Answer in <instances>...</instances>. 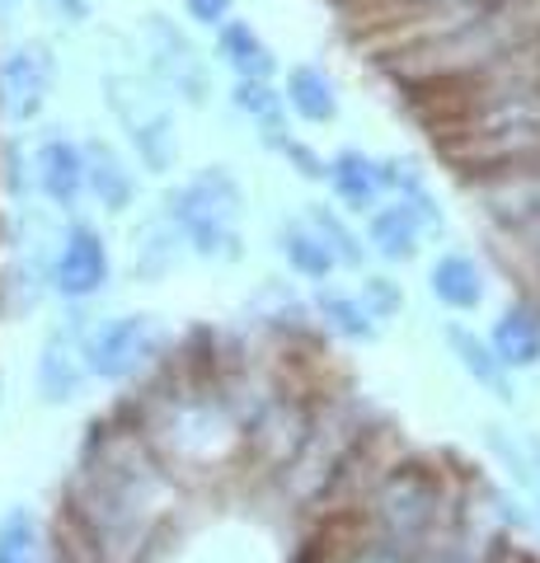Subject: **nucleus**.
<instances>
[{"label": "nucleus", "instance_id": "nucleus-1", "mask_svg": "<svg viewBox=\"0 0 540 563\" xmlns=\"http://www.w3.org/2000/svg\"><path fill=\"white\" fill-rule=\"evenodd\" d=\"M240 207H245V188L235 184V174L225 165H207L194 184L169 192L165 217L184 244L198 258H240Z\"/></svg>", "mask_w": 540, "mask_h": 563}, {"label": "nucleus", "instance_id": "nucleus-2", "mask_svg": "<svg viewBox=\"0 0 540 563\" xmlns=\"http://www.w3.org/2000/svg\"><path fill=\"white\" fill-rule=\"evenodd\" d=\"M103 90H109V109L123 122L136 161L151 174H165L174 165V155H179V136H174V113H169L165 95H155L151 85L136 76H109Z\"/></svg>", "mask_w": 540, "mask_h": 563}, {"label": "nucleus", "instance_id": "nucleus-3", "mask_svg": "<svg viewBox=\"0 0 540 563\" xmlns=\"http://www.w3.org/2000/svg\"><path fill=\"white\" fill-rule=\"evenodd\" d=\"M155 347H161V324H155V314H113V320L85 329V343H80L85 376L128 380L136 366H146V357Z\"/></svg>", "mask_w": 540, "mask_h": 563}, {"label": "nucleus", "instance_id": "nucleus-4", "mask_svg": "<svg viewBox=\"0 0 540 563\" xmlns=\"http://www.w3.org/2000/svg\"><path fill=\"white\" fill-rule=\"evenodd\" d=\"M52 85H57V62H52V47L47 43H14L5 57H0V113L14 128L33 122L47 99H52Z\"/></svg>", "mask_w": 540, "mask_h": 563}, {"label": "nucleus", "instance_id": "nucleus-5", "mask_svg": "<svg viewBox=\"0 0 540 563\" xmlns=\"http://www.w3.org/2000/svg\"><path fill=\"white\" fill-rule=\"evenodd\" d=\"M142 38L151 52L155 80H161L165 90L184 95L188 103H202L207 99V62L198 57V47L188 43V33L174 29V20H165V14H146Z\"/></svg>", "mask_w": 540, "mask_h": 563}, {"label": "nucleus", "instance_id": "nucleus-6", "mask_svg": "<svg viewBox=\"0 0 540 563\" xmlns=\"http://www.w3.org/2000/svg\"><path fill=\"white\" fill-rule=\"evenodd\" d=\"M109 244L95 225L76 221L71 231L62 235V250L52 258V287H57L66 301H85V296H99L109 287Z\"/></svg>", "mask_w": 540, "mask_h": 563}, {"label": "nucleus", "instance_id": "nucleus-7", "mask_svg": "<svg viewBox=\"0 0 540 563\" xmlns=\"http://www.w3.org/2000/svg\"><path fill=\"white\" fill-rule=\"evenodd\" d=\"M80 343H85V329L80 324H62L43 339L38 352V399L43 404H71L85 385V357H80Z\"/></svg>", "mask_w": 540, "mask_h": 563}, {"label": "nucleus", "instance_id": "nucleus-8", "mask_svg": "<svg viewBox=\"0 0 540 563\" xmlns=\"http://www.w3.org/2000/svg\"><path fill=\"white\" fill-rule=\"evenodd\" d=\"M33 184L57 211H76L85 198V161L76 141L43 136L38 151H33Z\"/></svg>", "mask_w": 540, "mask_h": 563}, {"label": "nucleus", "instance_id": "nucleus-9", "mask_svg": "<svg viewBox=\"0 0 540 563\" xmlns=\"http://www.w3.org/2000/svg\"><path fill=\"white\" fill-rule=\"evenodd\" d=\"M80 161H85V188L95 192V202L103 211H113V217H123L136 202V174L128 169V161L99 136H90L80 146Z\"/></svg>", "mask_w": 540, "mask_h": 563}, {"label": "nucleus", "instance_id": "nucleus-10", "mask_svg": "<svg viewBox=\"0 0 540 563\" xmlns=\"http://www.w3.org/2000/svg\"><path fill=\"white\" fill-rule=\"evenodd\" d=\"M480 202L503 231H540V174H508L498 184H480Z\"/></svg>", "mask_w": 540, "mask_h": 563}, {"label": "nucleus", "instance_id": "nucleus-11", "mask_svg": "<svg viewBox=\"0 0 540 563\" xmlns=\"http://www.w3.org/2000/svg\"><path fill=\"white\" fill-rule=\"evenodd\" d=\"M324 174L353 211H376L381 192H386V184H381V161H372V155H362V151H339L334 161L324 165Z\"/></svg>", "mask_w": 540, "mask_h": 563}, {"label": "nucleus", "instance_id": "nucleus-12", "mask_svg": "<svg viewBox=\"0 0 540 563\" xmlns=\"http://www.w3.org/2000/svg\"><path fill=\"white\" fill-rule=\"evenodd\" d=\"M179 258H184V235L174 231V221L165 217H151L142 231L132 235V273L136 277H146V282H155V277H165V273H174L179 268Z\"/></svg>", "mask_w": 540, "mask_h": 563}, {"label": "nucleus", "instance_id": "nucleus-13", "mask_svg": "<svg viewBox=\"0 0 540 563\" xmlns=\"http://www.w3.org/2000/svg\"><path fill=\"white\" fill-rule=\"evenodd\" d=\"M494 357L503 366H517V372H527V366L540 362V314L531 306H513L503 310V320L494 324Z\"/></svg>", "mask_w": 540, "mask_h": 563}, {"label": "nucleus", "instance_id": "nucleus-14", "mask_svg": "<svg viewBox=\"0 0 540 563\" xmlns=\"http://www.w3.org/2000/svg\"><path fill=\"white\" fill-rule=\"evenodd\" d=\"M428 287L451 310H480L484 306V273L465 254H442L428 273Z\"/></svg>", "mask_w": 540, "mask_h": 563}, {"label": "nucleus", "instance_id": "nucleus-15", "mask_svg": "<svg viewBox=\"0 0 540 563\" xmlns=\"http://www.w3.org/2000/svg\"><path fill=\"white\" fill-rule=\"evenodd\" d=\"M221 57L235 66V76L240 80H268L273 70H277V62H273V47L258 38V33L245 24V20H225L221 29Z\"/></svg>", "mask_w": 540, "mask_h": 563}, {"label": "nucleus", "instance_id": "nucleus-16", "mask_svg": "<svg viewBox=\"0 0 540 563\" xmlns=\"http://www.w3.org/2000/svg\"><path fill=\"white\" fill-rule=\"evenodd\" d=\"M418 211L405 207V202H390V207H376L372 211V244H376V254L381 258H390V263H409L418 254Z\"/></svg>", "mask_w": 540, "mask_h": 563}, {"label": "nucleus", "instance_id": "nucleus-17", "mask_svg": "<svg viewBox=\"0 0 540 563\" xmlns=\"http://www.w3.org/2000/svg\"><path fill=\"white\" fill-rule=\"evenodd\" d=\"M306 122H334L339 118V95L334 80L316 66H291L287 70V95H283Z\"/></svg>", "mask_w": 540, "mask_h": 563}, {"label": "nucleus", "instance_id": "nucleus-18", "mask_svg": "<svg viewBox=\"0 0 540 563\" xmlns=\"http://www.w3.org/2000/svg\"><path fill=\"white\" fill-rule=\"evenodd\" d=\"M447 343H451V352H456V362L484 385V390H494L498 399H513V385H508V376H503V362L494 357V347H489V343L475 339V333L461 329V324H451V329H447Z\"/></svg>", "mask_w": 540, "mask_h": 563}, {"label": "nucleus", "instance_id": "nucleus-19", "mask_svg": "<svg viewBox=\"0 0 540 563\" xmlns=\"http://www.w3.org/2000/svg\"><path fill=\"white\" fill-rule=\"evenodd\" d=\"M277 254H283L287 263L301 277H310V282H324L329 273H334V254H329V244L310 231V225H283L277 231Z\"/></svg>", "mask_w": 540, "mask_h": 563}, {"label": "nucleus", "instance_id": "nucleus-20", "mask_svg": "<svg viewBox=\"0 0 540 563\" xmlns=\"http://www.w3.org/2000/svg\"><path fill=\"white\" fill-rule=\"evenodd\" d=\"M235 109L245 113L268 141L273 136H287V99L277 95L268 80H240L235 85Z\"/></svg>", "mask_w": 540, "mask_h": 563}, {"label": "nucleus", "instance_id": "nucleus-21", "mask_svg": "<svg viewBox=\"0 0 540 563\" xmlns=\"http://www.w3.org/2000/svg\"><path fill=\"white\" fill-rule=\"evenodd\" d=\"M316 306H320V314H324V324H329V329H339L343 339L372 343L376 333H381V320H376L367 306H362V296H343V291H324V287H320Z\"/></svg>", "mask_w": 540, "mask_h": 563}, {"label": "nucleus", "instance_id": "nucleus-22", "mask_svg": "<svg viewBox=\"0 0 540 563\" xmlns=\"http://www.w3.org/2000/svg\"><path fill=\"white\" fill-rule=\"evenodd\" d=\"M43 554V526L29 507H10L0 517V563H38Z\"/></svg>", "mask_w": 540, "mask_h": 563}, {"label": "nucleus", "instance_id": "nucleus-23", "mask_svg": "<svg viewBox=\"0 0 540 563\" xmlns=\"http://www.w3.org/2000/svg\"><path fill=\"white\" fill-rule=\"evenodd\" d=\"M306 217H310V231H316V235L329 244V254H334L339 263H348V268H362V244H357V235L334 217V207L310 202Z\"/></svg>", "mask_w": 540, "mask_h": 563}, {"label": "nucleus", "instance_id": "nucleus-24", "mask_svg": "<svg viewBox=\"0 0 540 563\" xmlns=\"http://www.w3.org/2000/svg\"><path fill=\"white\" fill-rule=\"evenodd\" d=\"M362 306H367L376 320H390V314H399V306H405V296H399L390 277H367L362 282Z\"/></svg>", "mask_w": 540, "mask_h": 563}, {"label": "nucleus", "instance_id": "nucleus-25", "mask_svg": "<svg viewBox=\"0 0 540 563\" xmlns=\"http://www.w3.org/2000/svg\"><path fill=\"white\" fill-rule=\"evenodd\" d=\"M273 146L283 151V155H291V161H296V169H301L306 179H324V161H320L316 151H306L301 141H296V136H273Z\"/></svg>", "mask_w": 540, "mask_h": 563}, {"label": "nucleus", "instance_id": "nucleus-26", "mask_svg": "<svg viewBox=\"0 0 540 563\" xmlns=\"http://www.w3.org/2000/svg\"><path fill=\"white\" fill-rule=\"evenodd\" d=\"M184 5L202 29H221L225 20H231V0H184Z\"/></svg>", "mask_w": 540, "mask_h": 563}, {"label": "nucleus", "instance_id": "nucleus-27", "mask_svg": "<svg viewBox=\"0 0 540 563\" xmlns=\"http://www.w3.org/2000/svg\"><path fill=\"white\" fill-rule=\"evenodd\" d=\"M52 5H57L71 24H85V20H90V0H52Z\"/></svg>", "mask_w": 540, "mask_h": 563}, {"label": "nucleus", "instance_id": "nucleus-28", "mask_svg": "<svg viewBox=\"0 0 540 563\" xmlns=\"http://www.w3.org/2000/svg\"><path fill=\"white\" fill-rule=\"evenodd\" d=\"M14 10H20V0H0V24H5Z\"/></svg>", "mask_w": 540, "mask_h": 563}]
</instances>
